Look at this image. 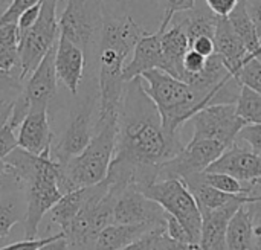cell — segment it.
Listing matches in <instances>:
<instances>
[{"mask_svg": "<svg viewBox=\"0 0 261 250\" xmlns=\"http://www.w3.org/2000/svg\"><path fill=\"white\" fill-rule=\"evenodd\" d=\"M184 147L179 136L165 133L159 110L147 95L142 78L127 82L118 119L115 156L106 179L109 186L116 191L135 186L141 191L156 183L161 168Z\"/></svg>", "mask_w": 261, "mask_h": 250, "instance_id": "cell-1", "label": "cell"}, {"mask_svg": "<svg viewBox=\"0 0 261 250\" xmlns=\"http://www.w3.org/2000/svg\"><path fill=\"white\" fill-rule=\"evenodd\" d=\"M145 34L128 15L121 18L104 15L99 41V121L119 118L127 84L122 76L125 60Z\"/></svg>", "mask_w": 261, "mask_h": 250, "instance_id": "cell-2", "label": "cell"}, {"mask_svg": "<svg viewBox=\"0 0 261 250\" xmlns=\"http://www.w3.org/2000/svg\"><path fill=\"white\" fill-rule=\"evenodd\" d=\"M5 162L14 168L26 192L24 240H35L41 220L63 199L58 183L60 166L52 159V151L32 156L21 148H15Z\"/></svg>", "mask_w": 261, "mask_h": 250, "instance_id": "cell-3", "label": "cell"}, {"mask_svg": "<svg viewBox=\"0 0 261 250\" xmlns=\"http://www.w3.org/2000/svg\"><path fill=\"white\" fill-rule=\"evenodd\" d=\"M119 119V118H118ZM118 119L96 121L95 134L83 153L60 166V189L64 194L102 183L115 156Z\"/></svg>", "mask_w": 261, "mask_h": 250, "instance_id": "cell-4", "label": "cell"}, {"mask_svg": "<svg viewBox=\"0 0 261 250\" xmlns=\"http://www.w3.org/2000/svg\"><path fill=\"white\" fill-rule=\"evenodd\" d=\"M141 78L147 95L159 110L164 130L170 136H179V128L205 108L202 98L190 84L164 70L154 69Z\"/></svg>", "mask_w": 261, "mask_h": 250, "instance_id": "cell-5", "label": "cell"}, {"mask_svg": "<svg viewBox=\"0 0 261 250\" xmlns=\"http://www.w3.org/2000/svg\"><path fill=\"white\" fill-rule=\"evenodd\" d=\"M158 203L170 217L176 218L188 232L193 243L199 244L202 234V214L193 194L180 179H164L141 189Z\"/></svg>", "mask_w": 261, "mask_h": 250, "instance_id": "cell-6", "label": "cell"}, {"mask_svg": "<svg viewBox=\"0 0 261 250\" xmlns=\"http://www.w3.org/2000/svg\"><path fill=\"white\" fill-rule=\"evenodd\" d=\"M57 5L58 0H43L40 17L35 24L20 34V81L37 69L40 61L60 38Z\"/></svg>", "mask_w": 261, "mask_h": 250, "instance_id": "cell-7", "label": "cell"}, {"mask_svg": "<svg viewBox=\"0 0 261 250\" xmlns=\"http://www.w3.org/2000/svg\"><path fill=\"white\" fill-rule=\"evenodd\" d=\"M194 133L193 141H217L226 148L236 144L245 122L236 115V104L208 105L197 112L191 119Z\"/></svg>", "mask_w": 261, "mask_h": 250, "instance_id": "cell-8", "label": "cell"}, {"mask_svg": "<svg viewBox=\"0 0 261 250\" xmlns=\"http://www.w3.org/2000/svg\"><path fill=\"white\" fill-rule=\"evenodd\" d=\"M102 0H67L60 17V35L84 52L102 27Z\"/></svg>", "mask_w": 261, "mask_h": 250, "instance_id": "cell-9", "label": "cell"}, {"mask_svg": "<svg viewBox=\"0 0 261 250\" xmlns=\"http://www.w3.org/2000/svg\"><path fill=\"white\" fill-rule=\"evenodd\" d=\"M228 148L217 141H190L184 150L161 168L158 180L180 179L205 173Z\"/></svg>", "mask_w": 261, "mask_h": 250, "instance_id": "cell-10", "label": "cell"}, {"mask_svg": "<svg viewBox=\"0 0 261 250\" xmlns=\"http://www.w3.org/2000/svg\"><path fill=\"white\" fill-rule=\"evenodd\" d=\"M168 214L138 188L127 186L118 192L113 208V225L167 226Z\"/></svg>", "mask_w": 261, "mask_h": 250, "instance_id": "cell-11", "label": "cell"}, {"mask_svg": "<svg viewBox=\"0 0 261 250\" xmlns=\"http://www.w3.org/2000/svg\"><path fill=\"white\" fill-rule=\"evenodd\" d=\"M173 12L165 11L164 20L159 26V29L154 34H145L136 44L132 60L124 66V81L130 82L135 78L142 76L145 72L159 69H164V55H162V35L168 29L171 20H173Z\"/></svg>", "mask_w": 261, "mask_h": 250, "instance_id": "cell-12", "label": "cell"}, {"mask_svg": "<svg viewBox=\"0 0 261 250\" xmlns=\"http://www.w3.org/2000/svg\"><path fill=\"white\" fill-rule=\"evenodd\" d=\"M92 115H93V102H83L70 118V122L64 131L63 141L52 151V159L58 165L67 163L72 157L78 156L84 151V148L90 144L92 134Z\"/></svg>", "mask_w": 261, "mask_h": 250, "instance_id": "cell-13", "label": "cell"}, {"mask_svg": "<svg viewBox=\"0 0 261 250\" xmlns=\"http://www.w3.org/2000/svg\"><path fill=\"white\" fill-rule=\"evenodd\" d=\"M205 173H222L243 183L254 185L261 180V156L243 145L234 144Z\"/></svg>", "mask_w": 261, "mask_h": 250, "instance_id": "cell-14", "label": "cell"}, {"mask_svg": "<svg viewBox=\"0 0 261 250\" xmlns=\"http://www.w3.org/2000/svg\"><path fill=\"white\" fill-rule=\"evenodd\" d=\"M257 197L252 196H240L220 209L202 212V234L199 241L202 250H226V231L231 218L243 205L251 203Z\"/></svg>", "mask_w": 261, "mask_h": 250, "instance_id": "cell-15", "label": "cell"}, {"mask_svg": "<svg viewBox=\"0 0 261 250\" xmlns=\"http://www.w3.org/2000/svg\"><path fill=\"white\" fill-rule=\"evenodd\" d=\"M18 148L32 156L52 151V133L47 121V107H29L17 133Z\"/></svg>", "mask_w": 261, "mask_h": 250, "instance_id": "cell-16", "label": "cell"}, {"mask_svg": "<svg viewBox=\"0 0 261 250\" xmlns=\"http://www.w3.org/2000/svg\"><path fill=\"white\" fill-rule=\"evenodd\" d=\"M55 47L46 53L37 69L31 73L23 89V96L29 107H47L49 101L57 93V72H55Z\"/></svg>", "mask_w": 261, "mask_h": 250, "instance_id": "cell-17", "label": "cell"}, {"mask_svg": "<svg viewBox=\"0 0 261 250\" xmlns=\"http://www.w3.org/2000/svg\"><path fill=\"white\" fill-rule=\"evenodd\" d=\"M86 66V52L60 35L55 47V72L57 78L70 90L72 95L78 93Z\"/></svg>", "mask_w": 261, "mask_h": 250, "instance_id": "cell-18", "label": "cell"}, {"mask_svg": "<svg viewBox=\"0 0 261 250\" xmlns=\"http://www.w3.org/2000/svg\"><path fill=\"white\" fill-rule=\"evenodd\" d=\"M214 46H216V53L222 58L228 70L237 79L239 70L242 69L243 63L251 53L248 52L242 38L234 31L228 17H219L217 20V26L214 32Z\"/></svg>", "mask_w": 261, "mask_h": 250, "instance_id": "cell-19", "label": "cell"}, {"mask_svg": "<svg viewBox=\"0 0 261 250\" xmlns=\"http://www.w3.org/2000/svg\"><path fill=\"white\" fill-rule=\"evenodd\" d=\"M171 27L162 35V55H164V72L184 81V58L190 50V40L185 31L179 24L170 23Z\"/></svg>", "mask_w": 261, "mask_h": 250, "instance_id": "cell-20", "label": "cell"}, {"mask_svg": "<svg viewBox=\"0 0 261 250\" xmlns=\"http://www.w3.org/2000/svg\"><path fill=\"white\" fill-rule=\"evenodd\" d=\"M167 226L158 225H110L99 235L95 243V250H121Z\"/></svg>", "mask_w": 261, "mask_h": 250, "instance_id": "cell-21", "label": "cell"}, {"mask_svg": "<svg viewBox=\"0 0 261 250\" xmlns=\"http://www.w3.org/2000/svg\"><path fill=\"white\" fill-rule=\"evenodd\" d=\"M219 17L210 11L208 6L193 8L185 12H177L173 15L171 23L179 24L188 35L190 43L199 37H213L216 32Z\"/></svg>", "mask_w": 261, "mask_h": 250, "instance_id": "cell-22", "label": "cell"}, {"mask_svg": "<svg viewBox=\"0 0 261 250\" xmlns=\"http://www.w3.org/2000/svg\"><path fill=\"white\" fill-rule=\"evenodd\" d=\"M228 18L237 35L245 43L248 52L254 57H261V38L258 37L255 24L248 12L246 0H240L237 8L229 14Z\"/></svg>", "mask_w": 261, "mask_h": 250, "instance_id": "cell-23", "label": "cell"}, {"mask_svg": "<svg viewBox=\"0 0 261 250\" xmlns=\"http://www.w3.org/2000/svg\"><path fill=\"white\" fill-rule=\"evenodd\" d=\"M226 250H252V218L246 205L234 214L228 225Z\"/></svg>", "mask_w": 261, "mask_h": 250, "instance_id": "cell-24", "label": "cell"}, {"mask_svg": "<svg viewBox=\"0 0 261 250\" xmlns=\"http://www.w3.org/2000/svg\"><path fill=\"white\" fill-rule=\"evenodd\" d=\"M89 191H90V186L89 188L75 189L72 192H67L52 208V211H50L52 221L60 228V232L61 234L69 228V225L72 223V220L76 217V214L80 212V209L86 203V200L89 197Z\"/></svg>", "mask_w": 261, "mask_h": 250, "instance_id": "cell-25", "label": "cell"}, {"mask_svg": "<svg viewBox=\"0 0 261 250\" xmlns=\"http://www.w3.org/2000/svg\"><path fill=\"white\" fill-rule=\"evenodd\" d=\"M17 67L20 70V31L17 24H6L0 27V70L11 73Z\"/></svg>", "mask_w": 261, "mask_h": 250, "instance_id": "cell-26", "label": "cell"}, {"mask_svg": "<svg viewBox=\"0 0 261 250\" xmlns=\"http://www.w3.org/2000/svg\"><path fill=\"white\" fill-rule=\"evenodd\" d=\"M26 209H23L20 197L15 192H8L0 197V241H3L11 229L20 223L24 221Z\"/></svg>", "mask_w": 261, "mask_h": 250, "instance_id": "cell-27", "label": "cell"}, {"mask_svg": "<svg viewBox=\"0 0 261 250\" xmlns=\"http://www.w3.org/2000/svg\"><path fill=\"white\" fill-rule=\"evenodd\" d=\"M236 115L245 122V125L261 124V95L242 86L236 102Z\"/></svg>", "mask_w": 261, "mask_h": 250, "instance_id": "cell-28", "label": "cell"}, {"mask_svg": "<svg viewBox=\"0 0 261 250\" xmlns=\"http://www.w3.org/2000/svg\"><path fill=\"white\" fill-rule=\"evenodd\" d=\"M237 79L242 86L261 95V57L249 55L239 70Z\"/></svg>", "mask_w": 261, "mask_h": 250, "instance_id": "cell-29", "label": "cell"}, {"mask_svg": "<svg viewBox=\"0 0 261 250\" xmlns=\"http://www.w3.org/2000/svg\"><path fill=\"white\" fill-rule=\"evenodd\" d=\"M148 250H202L196 243H179L171 240L165 229H158L148 234Z\"/></svg>", "mask_w": 261, "mask_h": 250, "instance_id": "cell-30", "label": "cell"}, {"mask_svg": "<svg viewBox=\"0 0 261 250\" xmlns=\"http://www.w3.org/2000/svg\"><path fill=\"white\" fill-rule=\"evenodd\" d=\"M236 144L243 145L249 148L252 153L261 156V124H254V125H245L237 139Z\"/></svg>", "mask_w": 261, "mask_h": 250, "instance_id": "cell-31", "label": "cell"}, {"mask_svg": "<svg viewBox=\"0 0 261 250\" xmlns=\"http://www.w3.org/2000/svg\"><path fill=\"white\" fill-rule=\"evenodd\" d=\"M15 125L8 121L0 127V163L15 150L18 148V142H17V134H15Z\"/></svg>", "mask_w": 261, "mask_h": 250, "instance_id": "cell-32", "label": "cell"}, {"mask_svg": "<svg viewBox=\"0 0 261 250\" xmlns=\"http://www.w3.org/2000/svg\"><path fill=\"white\" fill-rule=\"evenodd\" d=\"M21 189H23V185H21L17 173L14 171V168L9 163H6L3 160L0 163V197L8 192H17Z\"/></svg>", "mask_w": 261, "mask_h": 250, "instance_id": "cell-33", "label": "cell"}, {"mask_svg": "<svg viewBox=\"0 0 261 250\" xmlns=\"http://www.w3.org/2000/svg\"><path fill=\"white\" fill-rule=\"evenodd\" d=\"M246 206L252 218V250H261V196Z\"/></svg>", "mask_w": 261, "mask_h": 250, "instance_id": "cell-34", "label": "cell"}, {"mask_svg": "<svg viewBox=\"0 0 261 250\" xmlns=\"http://www.w3.org/2000/svg\"><path fill=\"white\" fill-rule=\"evenodd\" d=\"M206 60L208 58H205L200 53L194 52L193 49H190L187 52L185 58H184V72H185L184 73V81H185L187 76L200 73L205 69V66H206Z\"/></svg>", "mask_w": 261, "mask_h": 250, "instance_id": "cell-35", "label": "cell"}, {"mask_svg": "<svg viewBox=\"0 0 261 250\" xmlns=\"http://www.w3.org/2000/svg\"><path fill=\"white\" fill-rule=\"evenodd\" d=\"M23 92L21 89V84H20V78L18 76H14L12 73L9 72H2L0 70V101H5V102H12V101H6L3 98L5 93H17L20 95Z\"/></svg>", "mask_w": 261, "mask_h": 250, "instance_id": "cell-36", "label": "cell"}, {"mask_svg": "<svg viewBox=\"0 0 261 250\" xmlns=\"http://www.w3.org/2000/svg\"><path fill=\"white\" fill-rule=\"evenodd\" d=\"M61 235V232L50 235V237H43V238H35V240H23V241H17L12 244H6L3 247H0V250H38L41 249L44 244L54 241L55 238H58Z\"/></svg>", "mask_w": 261, "mask_h": 250, "instance_id": "cell-37", "label": "cell"}, {"mask_svg": "<svg viewBox=\"0 0 261 250\" xmlns=\"http://www.w3.org/2000/svg\"><path fill=\"white\" fill-rule=\"evenodd\" d=\"M165 232H167V235H168L171 240H174V241H179V243H193L191 238H190V235H188V232H187V229H185L176 218H173V217H170V215H168V218H167Z\"/></svg>", "mask_w": 261, "mask_h": 250, "instance_id": "cell-38", "label": "cell"}, {"mask_svg": "<svg viewBox=\"0 0 261 250\" xmlns=\"http://www.w3.org/2000/svg\"><path fill=\"white\" fill-rule=\"evenodd\" d=\"M41 3H43V0H41L40 3H37V5H34V6H31L29 9H26V11L21 14L20 20H18V23H17L20 34L26 32L28 29H31V27L35 24V21H37V20H38V17H40Z\"/></svg>", "mask_w": 261, "mask_h": 250, "instance_id": "cell-39", "label": "cell"}, {"mask_svg": "<svg viewBox=\"0 0 261 250\" xmlns=\"http://www.w3.org/2000/svg\"><path fill=\"white\" fill-rule=\"evenodd\" d=\"M240 0H205L206 6L217 17H229V14L237 8Z\"/></svg>", "mask_w": 261, "mask_h": 250, "instance_id": "cell-40", "label": "cell"}, {"mask_svg": "<svg viewBox=\"0 0 261 250\" xmlns=\"http://www.w3.org/2000/svg\"><path fill=\"white\" fill-rule=\"evenodd\" d=\"M190 49L194 52L200 53L205 58H210L216 53V46H214V38L213 37H199L190 43Z\"/></svg>", "mask_w": 261, "mask_h": 250, "instance_id": "cell-41", "label": "cell"}, {"mask_svg": "<svg viewBox=\"0 0 261 250\" xmlns=\"http://www.w3.org/2000/svg\"><path fill=\"white\" fill-rule=\"evenodd\" d=\"M248 12L255 24L257 34L261 38V0H246Z\"/></svg>", "mask_w": 261, "mask_h": 250, "instance_id": "cell-42", "label": "cell"}, {"mask_svg": "<svg viewBox=\"0 0 261 250\" xmlns=\"http://www.w3.org/2000/svg\"><path fill=\"white\" fill-rule=\"evenodd\" d=\"M165 5H167L165 11L177 14V12H185V11L196 8V0H165Z\"/></svg>", "mask_w": 261, "mask_h": 250, "instance_id": "cell-43", "label": "cell"}, {"mask_svg": "<svg viewBox=\"0 0 261 250\" xmlns=\"http://www.w3.org/2000/svg\"><path fill=\"white\" fill-rule=\"evenodd\" d=\"M38 250H69V246H67V241H66L64 235L61 234L58 238H55L54 241H50V243L44 244L41 249H38Z\"/></svg>", "mask_w": 261, "mask_h": 250, "instance_id": "cell-44", "label": "cell"}, {"mask_svg": "<svg viewBox=\"0 0 261 250\" xmlns=\"http://www.w3.org/2000/svg\"><path fill=\"white\" fill-rule=\"evenodd\" d=\"M147 237L148 235H145L142 240H139V241H136V243H133V244H130V246H127V247L121 250H148V238Z\"/></svg>", "mask_w": 261, "mask_h": 250, "instance_id": "cell-45", "label": "cell"}, {"mask_svg": "<svg viewBox=\"0 0 261 250\" xmlns=\"http://www.w3.org/2000/svg\"><path fill=\"white\" fill-rule=\"evenodd\" d=\"M11 110H12V102H11V104H9V105H8L5 110L0 113V127H2V125H3V124L8 121V118H9V115H11Z\"/></svg>", "mask_w": 261, "mask_h": 250, "instance_id": "cell-46", "label": "cell"}, {"mask_svg": "<svg viewBox=\"0 0 261 250\" xmlns=\"http://www.w3.org/2000/svg\"><path fill=\"white\" fill-rule=\"evenodd\" d=\"M11 102H5V101H0V110H5Z\"/></svg>", "mask_w": 261, "mask_h": 250, "instance_id": "cell-47", "label": "cell"}, {"mask_svg": "<svg viewBox=\"0 0 261 250\" xmlns=\"http://www.w3.org/2000/svg\"><path fill=\"white\" fill-rule=\"evenodd\" d=\"M9 5V3H8ZM8 5H6V0H0V9L3 8V9H6L8 8ZM0 15H2V12H0Z\"/></svg>", "mask_w": 261, "mask_h": 250, "instance_id": "cell-48", "label": "cell"}, {"mask_svg": "<svg viewBox=\"0 0 261 250\" xmlns=\"http://www.w3.org/2000/svg\"><path fill=\"white\" fill-rule=\"evenodd\" d=\"M118 2H130V0H118Z\"/></svg>", "mask_w": 261, "mask_h": 250, "instance_id": "cell-49", "label": "cell"}, {"mask_svg": "<svg viewBox=\"0 0 261 250\" xmlns=\"http://www.w3.org/2000/svg\"><path fill=\"white\" fill-rule=\"evenodd\" d=\"M0 247H3V244H2V241H0Z\"/></svg>", "mask_w": 261, "mask_h": 250, "instance_id": "cell-50", "label": "cell"}, {"mask_svg": "<svg viewBox=\"0 0 261 250\" xmlns=\"http://www.w3.org/2000/svg\"><path fill=\"white\" fill-rule=\"evenodd\" d=\"M257 183H258V185H261V180H258V182H257Z\"/></svg>", "mask_w": 261, "mask_h": 250, "instance_id": "cell-51", "label": "cell"}, {"mask_svg": "<svg viewBox=\"0 0 261 250\" xmlns=\"http://www.w3.org/2000/svg\"><path fill=\"white\" fill-rule=\"evenodd\" d=\"M2 112H3V110H0V113H2Z\"/></svg>", "mask_w": 261, "mask_h": 250, "instance_id": "cell-52", "label": "cell"}]
</instances>
